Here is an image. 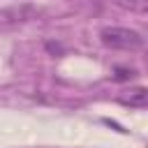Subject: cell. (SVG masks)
<instances>
[{
    "mask_svg": "<svg viewBox=\"0 0 148 148\" xmlns=\"http://www.w3.org/2000/svg\"><path fill=\"white\" fill-rule=\"evenodd\" d=\"M134 76H136V69L134 67H116L113 74H111L113 81H132Z\"/></svg>",
    "mask_w": 148,
    "mask_h": 148,
    "instance_id": "3",
    "label": "cell"
},
{
    "mask_svg": "<svg viewBox=\"0 0 148 148\" xmlns=\"http://www.w3.org/2000/svg\"><path fill=\"white\" fill-rule=\"evenodd\" d=\"M120 102L125 106H132V109H143L148 104V90L143 86H136V88H130L127 95L120 97Z\"/></svg>",
    "mask_w": 148,
    "mask_h": 148,
    "instance_id": "2",
    "label": "cell"
},
{
    "mask_svg": "<svg viewBox=\"0 0 148 148\" xmlns=\"http://www.w3.org/2000/svg\"><path fill=\"white\" fill-rule=\"evenodd\" d=\"M99 39L109 49L118 51H136L143 46V37L134 28H123V25H106L99 30Z\"/></svg>",
    "mask_w": 148,
    "mask_h": 148,
    "instance_id": "1",
    "label": "cell"
},
{
    "mask_svg": "<svg viewBox=\"0 0 148 148\" xmlns=\"http://www.w3.org/2000/svg\"><path fill=\"white\" fill-rule=\"evenodd\" d=\"M46 51H51V53H62L60 44H53V42H46Z\"/></svg>",
    "mask_w": 148,
    "mask_h": 148,
    "instance_id": "4",
    "label": "cell"
}]
</instances>
